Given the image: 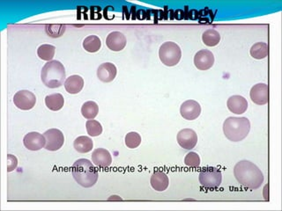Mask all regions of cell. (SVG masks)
Returning a JSON list of instances; mask_svg holds the SVG:
<instances>
[{"label": "cell", "instance_id": "1", "mask_svg": "<svg viewBox=\"0 0 282 211\" xmlns=\"http://www.w3.org/2000/svg\"><path fill=\"white\" fill-rule=\"evenodd\" d=\"M234 175L240 185L252 190L260 189L265 179L261 170L249 160H241L234 166Z\"/></svg>", "mask_w": 282, "mask_h": 211}, {"label": "cell", "instance_id": "2", "mask_svg": "<svg viewBox=\"0 0 282 211\" xmlns=\"http://www.w3.org/2000/svg\"><path fill=\"white\" fill-rule=\"evenodd\" d=\"M72 173L79 185L88 189L96 185L98 180V172L93 164L87 159L78 160L72 167Z\"/></svg>", "mask_w": 282, "mask_h": 211}, {"label": "cell", "instance_id": "3", "mask_svg": "<svg viewBox=\"0 0 282 211\" xmlns=\"http://www.w3.org/2000/svg\"><path fill=\"white\" fill-rule=\"evenodd\" d=\"M250 130V120L246 117H228L223 122L225 137L231 142L244 140Z\"/></svg>", "mask_w": 282, "mask_h": 211}, {"label": "cell", "instance_id": "4", "mask_svg": "<svg viewBox=\"0 0 282 211\" xmlns=\"http://www.w3.org/2000/svg\"><path fill=\"white\" fill-rule=\"evenodd\" d=\"M66 77L65 69L63 64L58 60L47 62L41 71V78L45 87L58 88L64 84Z\"/></svg>", "mask_w": 282, "mask_h": 211}, {"label": "cell", "instance_id": "5", "mask_svg": "<svg viewBox=\"0 0 282 211\" xmlns=\"http://www.w3.org/2000/svg\"><path fill=\"white\" fill-rule=\"evenodd\" d=\"M159 58L164 65L169 67L175 66L179 63L182 58L181 48L175 42H164L159 49Z\"/></svg>", "mask_w": 282, "mask_h": 211}, {"label": "cell", "instance_id": "6", "mask_svg": "<svg viewBox=\"0 0 282 211\" xmlns=\"http://www.w3.org/2000/svg\"><path fill=\"white\" fill-rule=\"evenodd\" d=\"M199 179V182L205 189H217L222 181V174L218 168L208 167L200 172Z\"/></svg>", "mask_w": 282, "mask_h": 211}, {"label": "cell", "instance_id": "7", "mask_svg": "<svg viewBox=\"0 0 282 211\" xmlns=\"http://www.w3.org/2000/svg\"><path fill=\"white\" fill-rule=\"evenodd\" d=\"M13 103L19 109L30 110L35 106L36 97L29 90H21L14 94Z\"/></svg>", "mask_w": 282, "mask_h": 211}, {"label": "cell", "instance_id": "8", "mask_svg": "<svg viewBox=\"0 0 282 211\" xmlns=\"http://www.w3.org/2000/svg\"><path fill=\"white\" fill-rule=\"evenodd\" d=\"M43 135L46 138V145L44 147L46 150L56 151L61 149L64 145V134L58 128H51L45 131Z\"/></svg>", "mask_w": 282, "mask_h": 211}, {"label": "cell", "instance_id": "9", "mask_svg": "<svg viewBox=\"0 0 282 211\" xmlns=\"http://www.w3.org/2000/svg\"><path fill=\"white\" fill-rule=\"evenodd\" d=\"M269 87L266 84H256L250 89V99L256 105L263 106L269 102Z\"/></svg>", "mask_w": 282, "mask_h": 211}, {"label": "cell", "instance_id": "10", "mask_svg": "<svg viewBox=\"0 0 282 211\" xmlns=\"http://www.w3.org/2000/svg\"><path fill=\"white\" fill-rule=\"evenodd\" d=\"M176 140L181 147L185 150H193L198 143V135L192 128H183L178 132Z\"/></svg>", "mask_w": 282, "mask_h": 211}, {"label": "cell", "instance_id": "11", "mask_svg": "<svg viewBox=\"0 0 282 211\" xmlns=\"http://www.w3.org/2000/svg\"><path fill=\"white\" fill-rule=\"evenodd\" d=\"M180 114L182 117L188 121H193L201 114V107L199 103L193 99H188L181 105Z\"/></svg>", "mask_w": 282, "mask_h": 211}, {"label": "cell", "instance_id": "12", "mask_svg": "<svg viewBox=\"0 0 282 211\" xmlns=\"http://www.w3.org/2000/svg\"><path fill=\"white\" fill-rule=\"evenodd\" d=\"M23 144L28 150L35 151L45 147L46 138L38 132H30L23 138Z\"/></svg>", "mask_w": 282, "mask_h": 211}, {"label": "cell", "instance_id": "13", "mask_svg": "<svg viewBox=\"0 0 282 211\" xmlns=\"http://www.w3.org/2000/svg\"><path fill=\"white\" fill-rule=\"evenodd\" d=\"M194 64L196 68H198L199 70H209L215 64V56L207 49L199 50L196 53L194 57Z\"/></svg>", "mask_w": 282, "mask_h": 211}, {"label": "cell", "instance_id": "14", "mask_svg": "<svg viewBox=\"0 0 282 211\" xmlns=\"http://www.w3.org/2000/svg\"><path fill=\"white\" fill-rule=\"evenodd\" d=\"M106 45L112 51H121L126 46V38L123 33L114 31L107 36Z\"/></svg>", "mask_w": 282, "mask_h": 211}, {"label": "cell", "instance_id": "15", "mask_svg": "<svg viewBox=\"0 0 282 211\" xmlns=\"http://www.w3.org/2000/svg\"><path fill=\"white\" fill-rule=\"evenodd\" d=\"M92 162L100 168H108L112 163V157L109 151L103 148H99L92 153Z\"/></svg>", "mask_w": 282, "mask_h": 211}, {"label": "cell", "instance_id": "16", "mask_svg": "<svg viewBox=\"0 0 282 211\" xmlns=\"http://www.w3.org/2000/svg\"><path fill=\"white\" fill-rule=\"evenodd\" d=\"M118 70L114 64L104 63L100 65L97 70V77L104 83H109L115 80Z\"/></svg>", "mask_w": 282, "mask_h": 211}, {"label": "cell", "instance_id": "17", "mask_svg": "<svg viewBox=\"0 0 282 211\" xmlns=\"http://www.w3.org/2000/svg\"><path fill=\"white\" fill-rule=\"evenodd\" d=\"M227 107L230 112L236 115H242L246 112L248 109V101L244 97L241 95H233L227 101Z\"/></svg>", "mask_w": 282, "mask_h": 211}, {"label": "cell", "instance_id": "18", "mask_svg": "<svg viewBox=\"0 0 282 211\" xmlns=\"http://www.w3.org/2000/svg\"><path fill=\"white\" fill-rule=\"evenodd\" d=\"M151 186L157 192H163L170 185V179L166 173L157 171L151 176Z\"/></svg>", "mask_w": 282, "mask_h": 211}, {"label": "cell", "instance_id": "19", "mask_svg": "<svg viewBox=\"0 0 282 211\" xmlns=\"http://www.w3.org/2000/svg\"><path fill=\"white\" fill-rule=\"evenodd\" d=\"M64 88L70 94H77L84 87V80L79 75H72L64 81Z\"/></svg>", "mask_w": 282, "mask_h": 211}, {"label": "cell", "instance_id": "20", "mask_svg": "<svg viewBox=\"0 0 282 211\" xmlns=\"http://www.w3.org/2000/svg\"><path fill=\"white\" fill-rule=\"evenodd\" d=\"M74 147L80 153H87L93 150V140L86 136H81L74 140Z\"/></svg>", "mask_w": 282, "mask_h": 211}, {"label": "cell", "instance_id": "21", "mask_svg": "<svg viewBox=\"0 0 282 211\" xmlns=\"http://www.w3.org/2000/svg\"><path fill=\"white\" fill-rule=\"evenodd\" d=\"M45 105L50 110L58 111L64 105V97L60 93H54L45 97Z\"/></svg>", "mask_w": 282, "mask_h": 211}, {"label": "cell", "instance_id": "22", "mask_svg": "<svg viewBox=\"0 0 282 211\" xmlns=\"http://www.w3.org/2000/svg\"><path fill=\"white\" fill-rule=\"evenodd\" d=\"M250 53L252 58L261 60L268 57L269 46L266 42H256L250 48Z\"/></svg>", "mask_w": 282, "mask_h": 211}, {"label": "cell", "instance_id": "23", "mask_svg": "<svg viewBox=\"0 0 282 211\" xmlns=\"http://www.w3.org/2000/svg\"><path fill=\"white\" fill-rule=\"evenodd\" d=\"M99 113V107L95 101H87L81 108V114L87 120H93Z\"/></svg>", "mask_w": 282, "mask_h": 211}, {"label": "cell", "instance_id": "24", "mask_svg": "<svg viewBox=\"0 0 282 211\" xmlns=\"http://www.w3.org/2000/svg\"><path fill=\"white\" fill-rule=\"evenodd\" d=\"M202 41L208 47H215L221 41V35L215 29H207L203 33Z\"/></svg>", "mask_w": 282, "mask_h": 211}, {"label": "cell", "instance_id": "25", "mask_svg": "<svg viewBox=\"0 0 282 211\" xmlns=\"http://www.w3.org/2000/svg\"><path fill=\"white\" fill-rule=\"evenodd\" d=\"M101 47H102V42L97 35H89L84 40L83 48L86 51L96 53L99 51Z\"/></svg>", "mask_w": 282, "mask_h": 211}, {"label": "cell", "instance_id": "26", "mask_svg": "<svg viewBox=\"0 0 282 211\" xmlns=\"http://www.w3.org/2000/svg\"><path fill=\"white\" fill-rule=\"evenodd\" d=\"M56 47L51 44H42L37 49L39 58L44 61H52L54 58Z\"/></svg>", "mask_w": 282, "mask_h": 211}, {"label": "cell", "instance_id": "27", "mask_svg": "<svg viewBox=\"0 0 282 211\" xmlns=\"http://www.w3.org/2000/svg\"><path fill=\"white\" fill-rule=\"evenodd\" d=\"M87 134L90 137H98L103 133V126L96 120H88L86 122Z\"/></svg>", "mask_w": 282, "mask_h": 211}, {"label": "cell", "instance_id": "28", "mask_svg": "<svg viewBox=\"0 0 282 211\" xmlns=\"http://www.w3.org/2000/svg\"><path fill=\"white\" fill-rule=\"evenodd\" d=\"M125 145L130 149L138 148L141 144L140 135L137 132H129L128 134L125 136Z\"/></svg>", "mask_w": 282, "mask_h": 211}, {"label": "cell", "instance_id": "29", "mask_svg": "<svg viewBox=\"0 0 282 211\" xmlns=\"http://www.w3.org/2000/svg\"><path fill=\"white\" fill-rule=\"evenodd\" d=\"M65 29H66L65 25H61V24L47 25L45 27V31L48 34L49 36L57 38V37L62 36V35L65 32Z\"/></svg>", "mask_w": 282, "mask_h": 211}, {"label": "cell", "instance_id": "30", "mask_svg": "<svg viewBox=\"0 0 282 211\" xmlns=\"http://www.w3.org/2000/svg\"><path fill=\"white\" fill-rule=\"evenodd\" d=\"M184 164L191 168H198L200 166V157L196 152L191 151L184 157Z\"/></svg>", "mask_w": 282, "mask_h": 211}, {"label": "cell", "instance_id": "31", "mask_svg": "<svg viewBox=\"0 0 282 211\" xmlns=\"http://www.w3.org/2000/svg\"><path fill=\"white\" fill-rule=\"evenodd\" d=\"M18 166V160L14 155L8 154L7 155V172L11 173L16 169Z\"/></svg>", "mask_w": 282, "mask_h": 211}, {"label": "cell", "instance_id": "32", "mask_svg": "<svg viewBox=\"0 0 282 211\" xmlns=\"http://www.w3.org/2000/svg\"><path fill=\"white\" fill-rule=\"evenodd\" d=\"M268 188H269V185H266V187H265V189H264V193H265L264 197L266 199V201H269V189H268V191H267V189H268Z\"/></svg>", "mask_w": 282, "mask_h": 211}, {"label": "cell", "instance_id": "33", "mask_svg": "<svg viewBox=\"0 0 282 211\" xmlns=\"http://www.w3.org/2000/svg\"><path fill=\"white\" fill-rule=\"evenodd\" d=\"M111 200H118V201H121L122 199L120 198L119 196H116V195H113V196H110V198H109V201H111Z\"/></svg>", "mask_w": 282, "mask_h": 211}]
</instances>
